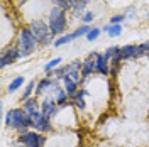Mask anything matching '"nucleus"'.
Instances as JSON below:
<instances>
[{
    "mask_svg": "<svg viewBox=\"0 0 149 147\" xmlns=\"http://www.w3.org/2000/svg\"><path fill=\"white\" fill-rule=\"evenodd\" d=\"M31 120H32V130H37L39 134H51L54 127H53V120L47 119L46 115L42 113V110L36 112L31 115Z\"/></svg>",
    "mask_w": 149,
    "mask_h": 147,
    "instance_id": "39448f33",
    "label": "nucleus"
},
{
    "mask_svg": "<svg viewBox=\"0 0 149 147\" xmlns=\"http://www.w3.org/2000/svg\"><path fill=\"white\" fill-rule=\"evenodd\" d=\"M29 31L32 32V36L37 39V42H39V46H41V42L46 39L49 34H51V29H49V24L46 22H42V20H32L31 24H29Z\"/></svg>",
    "mask_w": 149,
    "mask_h": 147,
    "instance_id": "0eeeda50",
    "label": "nucleus"
},
{
    "mask_svg": "<svg viewBox=\"0 0 149 147\" xmlns=\"http://www.w3.org/2000/svg\"><path fill=\"white\" fill-rule=\"evenodd\" d=\"M100 32H102V29L98 27H93L88 34H86V41H90V42H93V41H97L98 39V36H100Z\"/></svg>",
    "mask_w": 149,
    "mask_h": 147,
    "instance_id": "5701e85b",
    "label": "nucleus"
},
{
    "mask_svg": "<svg viewBox=\"0 0 149 147\" xmlns=\"http://www.w3.org/2000/svg\"><path fill=\"white\" fill-rule=\"evenodd\" d=\"M36 86H37V83L34 81V80H31V81L27 83V86H26V90H24V93H22L20 100H22V101L29 100V98L32 96V93H36Z\"/></svg>",
    "mask_w": 149,
    "mask_h": 147,
    "instance_id": "f3484780",
    "label": "nucleus"
},
{
    "mask_svg": "<svg viewBox=\"0 0 149 147\" xmlns=\"http://www.w3.org/2000/svg\"><path fill=\"white\" fill-rule=\"evenodd\" d=\"M61 58H54V59H51V61H47V64L44 66V73L46 74H51L54 69H58V66L61 64Z\"/></svg>",
    "mask_w": 149,
    "mask_h": 147,
    "instance_id": "6ab92c4d",
    "label": "nucleus"
},
{
    "mask_svg": "<svg viewBox=\"0 0 149 147\" xmlns=\"http://www.w3.org/2000/svg\"><path fill=\"white\" fill-rule=\"evenodd\" d=\"M136 12H137V9H136V7H129V9H127V14H125V15H127V19L132 17V15H136Z\"/></svg>",
    "mask_w": 149,
    "mask_h": 147,
    "instance_id": "cd10ccee",
    "label": "nucleus"
},
{
    "mask_svg": "<svg viewBox=\"0 0 149 147\" xmlns=\"http://www.w3.org/2000/svg\"><path fill=\"white\" fill-rule=\"evenodd\" d=\"M63 90V83L61 80H58L54 76H46L42 80L37 81L36 86V96H41V98H46V96H53L56 98V95Z\"/></svg>",
    "mask_w": 149,
    "mask_h": 147,
    "instance_id": "f03ea898",
    "label": "nucleus"
},
{
    "mask_svg": "<svg viewBox=\"0 0 149 147\" xmlns=\"http://www.w3.org/2000/svg\"><path fill=\"white\" fill-rule=\"evenodd\" d=\"M53 2V7H58V9H63V10H70V2L68 0H51Z\"/></svg>",
    "mask_w": 149,
    "mask_h": 147,
    "instance_id": "b1692460",
    "label": "nucleus"
},
{
    "mask_svg": "<svg viewBox=\"0 0 149 147\" xmlns=\"http://www.w3.org/2000/svg\"><path fill=\"white\" fill-rule=\"evenodd\" d=\"M22 108L27 112L29 115H32V113H36V112L41 110V101H39V96H31L29 100L24 101V105H22Z\"/></svg>",
    "mask_w": 149,
    "mask_h": 147,
    "instance_id": "ddd939ff",
    "label": "nucleus"
},
{
    "mask_svg": "<svg viewBox=\"0 0 149 147\" xmlns=\"http://www.w3.org/2000/svg\"><path fill=\"white\" fill-rule=\"evenodd\" d=\"M17 147H26V146H22V144H19V146Z\"/></svg>",
    "mask_w": 149,
    "mask_h": 147,
    "instance_id": "c85d7f7f",
    "label": "nucleus"
},
{
    "mask_svg": "<svg viewBox=\"0 0 149 147\" xmlns=\"http://www.w3.org/2000/svg\"><path fill=\"white\" fill-rule=\"evenodd\" d=\"M41 110H42V113L46 115L47 119L53 120L56 115L59 113L61 107L56 103V98H53V96H46V98H41Z\"/></svg>",
    "mask_w": 149,
    "mask_h": 147,
    "instance_id": "6e6552de",
    "label": "nucleus"
},
{
    "mask_svg": "<svg viewBox=\"0 0 149 147\" xmlns=\"http://www.w3.org/2000/svg\"><path fill=\"white\" fill-rule=\"evenodd\" d=\"M73 41H74L73 32H71V34H63V36H59L58 39H54V44H53V46L54 47H61V46H65V44L73 42Z\"/></svg>",
    "mask_w": 149,
    "mask_h": 147,
    "instance_id": "a211bd4d",
    "label": "nucleus"
},
{
    "mask_svg": "<svg viewBox=\"0 0 149 147\" xmlns=\"http://www.w3.org/2000/svg\"><path fill=\"white\" fill-rule=\"evenodd\" d=\"M125 19H127V15H125V14H117V15H112V17H110V24H122Z\"/></svg>",
    "mask_w": 149,
    "mask_h": 147,
    "instance_id": "a878e982",
    "label": "nucleus"
},
{
    "mask_svg": "<svg viewBox=\"0 0 149 147\" xmlns=\"http://www.w3.org/2000/svg\"><path fill=\"white\" fill-rule=\"evenodd\" d=\"M5 125L19 132L22 129H32V120L24 108H12L5 115Z\"/></svg>",
    "mask_w": 149,
    "mask_h": 147,
    "instance_id": "f257e3e1",
    "label": "nucleus"
},
{
    "mask_svg": "<svg viewBox=\"0 0 149 147\" xmlns=\"http://www.w3.org/2000/svg\"><path fill=\"white\" fill-rule=\"evenodd\" d=\"M46 142H47V137L44 134H39L37 130H29L27 134L20 135L19 137V144L26 147H46Z\"/></svg>",
    "mask_w": 149,
    "mask_h": 147,
    "instance_id": "423d86ee",
    "label": "nucleus"
},
{
    "mask_svg": "<svg viewBox=\"0 0 149 147\" xmlns=\"http://www.w3.org/2000/svg\"><path fill=\"white\" fill-rule=\"evenodd\" d=\"M97 73H100L102 76H109L110 74V61L105 59L103 54L97 56Z\"/></svg>",
    "mask_w": 149,
    "mask_h": 147,
    "instance_id": "f8f14e48",
    "label": "nucleus"
},
{
    "mask_svg": "<svg viewBox=\"0 0 149 147\" xmlns=\"http://www.w3.org/2000/svg\"><path fill=\"white\" fill-rule=\"evenodd\" d=\"M136 49H137L136 44H125V46L119 47V54H120L122 61H125V59H134V58H136Z\"/></svg>",
    "mask_w": 149,
    "mask_h": 147,
    "instance_id": "4468645a",
    "label": "nucleus"
},
{
    "mask_svg": "<svg viewBox=\"0 0 149 147\" xmlns=\"http://www.w3.org/2000/svg\"><path fill=\"white\" fill-rule=\"evenodd\" d=\"M149 54V41L142 42V44H137V49H136V58L134 59H139L142 56H148Z\"/></svg>",
    "mask_w": 149,
    "mask_h": 147,
    "instance_id": "412c9836",
    "label": "nucleus"
},
{
    "mask_svg": "<svg viewBox=\"0 0 149 147\" xmlns=\"http://www.w3.org/2000/svg\"><path fill=\"white\" fill-rule=\"evenodd\" d=\"M103 32H107V36L110 37H117L122 34V26L120 24H110V26H103L102 29Z\"/></svg>",
    "mask_w": 149,
    "mask_h": 147,
    "instance_id": "dca6fc26",
    "label": "nucleus"
},
{
    "mask_svg": "<svg viewBox=\"0 0 149 147\" xmlns=\"http://www.w3.org/2000/svg\"><path fill=\"white\" fill-rule=\"evenodd\" d=\"M22 54H20V51H19L17 46H10L9 49H3V53L0 56V66L2 68H7L10 66L12 63H15L17 59H20Z\"/></svg>",
    "mask_w": 149,
    "mask_h": 147,
    "instance_id": "1a4fd4ad",
    "label": "nucleus"
},
{
    "mask_svg": "<svg viewBox=\"0 0 149 147\" xmlns=\"http://www.w3.org/2000/svg\"><path fill=\"white\" fill-rule=\"evenodd\" d=\"M37 46H39V42H37V39L32 36V32L29 29L24 27L19 31L17 47H19V51H20V54H22V58H29L32 53H36Z\"/></svg>",
    "mask_w": 149,
    "mask_h": 147,
    "instance_id": "20e7f679",
    "label": "nucleus"
},
{
    "mask_svg": "<svg viewBox=\"0 0 149 147\" xmlns=\"http://www.w3.org/2000/svg\"><path fill=\"white\" fill-rule=\"evenodd\" d=\"M24 83H26V78H24V76H17V78H14V80L10 81V85H9V93L17 92Z\"/></svg>",
    "mask_w": 149,
    "mask_h": 147,
    "instance_id": "aec40b11",
    "label": "nucleus"
},
{
    "mask_svg": "<svg viewBox=\"0 0 149 147\" xmlns=\"http://www.w3.org/2000/svg\"><path fill=\"white\" fill-rule=\"evenodd\" d=\"M117 53H119V47H117V46H110L107 51H105V53H103V56H105V59H109V61H110V59L117 54Z\"/></svg>",
    "mask_w": 149,
    "mask_h": 147,
    "instance_id": "393cba45",
    "label": "nucleus"
},
{
    "mask_svg": "<svg viewBox=\"0 0 149 147\" xmlns=\"http://www.w3.org/2000/svg\"><path fill=\"white\" fill-rule=\"evenodd\" d=\"M70 2V7H71V10H74L76 14H80V17L83 15L81 12H86L85 10V7L90 3V0H68Z\"/></svg>",
    "mask_w": 149,
    "mask_h": 147,
    "instance_id": "2eb2a0df",
    "label": "nucleus"
},
{
    "mask_svg": "<svg viewBox=\"0 0 149 147\" xmlns=\"http://www.w3.org/2000/svg\"><path fill=\"white\" fill-rule=\"evenodd\" d=\"M61 83H63V88H65V92L70 95V98H73L74 93L80 90V83L74 81V80H71L70 76H65V78L61 80Z\"/></svg>",
    "mask_w": 149,
    "mask_h": 147,
    "instance_id": "9b49d317",
    "label": "nucleus"
},
{
    "mask_svg": "<svg viewBox=\"0 0 149 147\" xmlns=\"http://www.w3.org/2000/svg\"><path fill=\"white\" fill-rule=\"evenodd\" d=\"M148 17H149V14H148Z\"/></svg>",
    "mask_w": 149,
    "mask_h": 147,
    "instance_id": "7c9ffc66",
    "label": "nucleus"
},
{
    "mask_svg": "<svg viewBox=\"0 0 149 147\" xmlns=\"http://www.w3.org/2000/svg\"><path fill=\"white\" fill-rule=\"evenodd\" d=\"M92 31V27L88 26V24H83V26H78V27L73 31V37L74 39H78V37H81V36H86L88 32Z\"/></svg>",
    "mask_w": 149,
    "mask_h": 147,
    "instance_id": "4be33fe9",
    "label": "nucleus"
},
{
    "mask_svg": "<svg viewBox=\"0 0 149 147\" xmlns=\"http://www.w3.org/2000/svg\"><path fill=\"white\" fill-rule=\"evenodd\" d=\"M93 19H95V14H93V12H90V10H86L83 15H81V20H83V24H90Z\"/></svg>",
    "mask_w": 149,
    "mask_h": 147,
    "instance_id": "bb28decb",
    "label": "nucleus"
},
{
    "mask_svg": "<svg viewBox=\"0 0 149 147\" xmlns=\"http://www.w3.org/2000/svg\"><path fill=\"white\" fill-rule=\"evenodd\" d=\"M148 59H149V54H148Z\"/></svg>",
    "mask_w": 149,
    "mask_h": 147,
    "instance_id": "c756f323",
    "label": "nucleus"
},
{
    "mask_svg": "<svg viewBox=\"0 0 149 147\" xmlns=\"http://www.w3.org/2000/svg\"><path fill=\"white\" fill-rule=\"evenodd\" d=\"M49 29L54 36H63L66 27H68V17H66V10L53 7L49 10V19H47Z\"/></svg>",
    "mask_w": 149,
    "mask_h": 147,
    "instance_id": "7ed1b4c3",
    "label": "nucleus"
},
{
    "mask_svg": "<svg viewBox=\"0 0 149 147\" xmlns=\"http://www.w3.org/2000/svg\"><path fill=\"white\" fill-rule=\"evenodd\" d=\"M97 56H98V53H90L83 59V68H81V78H83V81L86 78H90L97 71Z\"/></svg>",
    "mask_w": 149,
    "mask_h": 147,
    "instance_id": "9d476101",
    "label": "nucleus"
}]
</instances>
